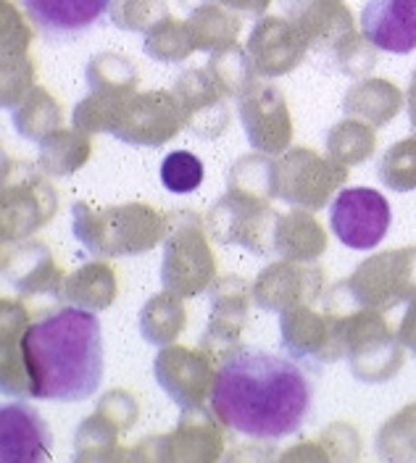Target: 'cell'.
<instances>
[{"label":"cell","instance_id":"1","mask_svg":"<svg viewBox=\"0 0 416 463\" xmlns=\"http://www.w3.org/2000/svg\"><path fill=\"white\" fill-rule=\"evenodd\" d=\"M208 405L232 432L251 439H282L300 432L314 411L311 372L290 355L242 347L219 364Z\"/></svg>","mask_w":416,"mask_h":463},{"label":"cell","instance_id":"2","mask_svg":"<svg viewBox=\"0 0 416 463\" xmlns=\"http://www.w3.org/2000/svg\"><path fill=\"white\" fill-rule=\"evenodd\" d=\"M24 361L34 401L82 403L103 379V335L95 311L66 306L30 321Z\"/></svg>","mask_w":416,"mask_h":463},{"label":"cell","instance_id":"3","mask_svg":"<svg viewBox=\"0 0 416 463\" xmlns=\"http://www.w3.org/2000/svg\"><path fill=\"white\" fill-rule=\"evenodd\" d=\"M166 232L169 216L148 203L92 205L77 201L71 205V234L92 256H143L166 240Z\"/></svg>","mask_w":416,"mask_h":463},{"label":"cell","instance_id":"4","mask_svg":"<svg viewBox=\"0 0 416 463\" xmlns=\"http://www.w3.org/2000/svg\"><path fill=\"white\" fill-rule=\"evenodd\" d=\"M169 232L164 240V259H161V285L182 298H195L208 292L216 279V259L208 245L206 219L193 208H172Z\"/></svg>","mask_w":416,"mask_h":463},{"label":"cell","instance_id":"5","mask_svg":"<svg viewBox=\"0 0 416 463\" xmlns=\"http://www.w3.org/2000/svg\"><path fill=\"white\" fill-rule=\"evenodd\" d=\"M51 174L30 161L3 158L0 172V237L3 242L27 240L59 213V190Z\"/></svg>","mask_w":416,"mask_h":463},{"label":"cell","instance_id":"6","mask_svg":"<svg viewBox=\"0 0 416 463\" xmlns=\"http://www.w3.org/2000/svg\"><path fill=\"white\" fill-rule=\"evenodd\" d=\"M343 343L351 374L364 384H383L403 369V343L385 311L351 308L343 314Z\"/></svg>","mask_w":416,"mask_h":463},{"label":"cell","instance_id":"7","mask_svg":"<svg viewBox=\"0 0 416 463\" xmlns=\"http://www.w3.org/2000/svg\"><path fill=\"white\" fill-rule=\"evenodd\" d=\"M351 166L337 164L329 156H319L314 147L298 145L274 156L271 184L279 201L296 208L322 211L337 190L348 182Z\"/></svg>","mask_w":416,"mask_h":463},{"label":"cell","instance_id":"8","mask_svg":"<svg viewBox=\"0 0 416 463\" xmlns=\"http://www.w3.org/2000/svg\"><path fill=\"white\" fill-rule=\"evenodd\" d=\"M279 345L311 374H319L325 366L345 358L343 343V314L325 303H303L288 308L279 317Z\"/></svg>","mask_w":416,"mask_h":463},{"label":"cell","instance_id":"9","mask_svg":"<svg viewBox=\"0 0 416 463\" xmlns=\"http://www.w3.org/2000/svg\"><path fill=\"white\" fill-rule=\"evenodd\" d=\"M279 213L271 208V198L227 190L208 208L206 227L213 242L240 245L251 256H277L274 253V230Z\"/></svg>","mask_w":416,"mask_h":463},{"label":"cell","instance_id":"10","mask_svg":"<svg viewBox=\"0 0 416 463\" xmlns=\"http://www.w3.org/2000/svg\"><path fill=\"white\" fill-rule=\"evenodd\" d=\"M343 282L356 308L390 314L416 298V245L369 256Z\"/></svg>","mask_w":416,"mask_h":463},{"label":"cell","instance_id":"11","mask_svg":"<svg viewBox=\"0 0 416 463\" xmlns=\"http://www.w3.org/2000/svg\"><path fill=\"white\" fill-rule=\"evenodd\" d=\"M211 317L198 345L219 364L242 350V332L248 324V308L253 303V288L235 274L219 277L208 288Z\"/></svg>","mask_w":416,"mask_h":463},{"label":"cell","instance_id":"12","mask_svg":"<svg viewBox=\"0 0 416 463\" xmlns=\"http://www.w3.org/2000/svg\"><path fill=\"white\" fill-rule=\"evenodd\" d=\"M390 222V203L372 187H345L329 203V227L351 250L377 248L385 240Z\"/></svg>","mask_w":416,"mask_h":463},{"label":"cell","instance_id":"13","mask_svg":"<svg viewBox=\"0 0 416 463\" xmlns=\"http://www.w3.org/2000/svg\"><path fill=\"white\" fill-rule=\"evenodd\" d=\"M327 292L325 269L317 260H274L253 282V303L267 314H285L303 303H319Z\"/></svg>","mask_w":416,"mask_h":463},{"label":"cell","instance_id":"14","mask_svg":"<svg viewBox=\"0 0 416 463\" xmlns=\"http://www.w3.org/2000/svg\"><path fill=\"white\" fill-rule=\"evenodd\" d=\"M216 361L203 347L164 345L153 361L156 384L179 405L201 408L206 405L216 379Z\"/></svg>","mask_w":416,"mask_h":463},{"label":"cell","instance_id":"15","mask_svg":"<svg viewBox=\"0 0 416 463\" xmlns=\"http://www.w3.org/2000/svg\"><path fill=\"white\" fill-rule=\"evenodd\" d=\"M182 127H184V116L179 111L175 92L148 90V92H135L129 98L111 135L119 143L137 145V147H161L169 140H175Z\"/></svg>","mask_w":416,"mask_h":463},{"label":"cell","instance_id":"16","mask_svg":"<svg viewBox=\"0 0 416 463\" xmlns=\"http://www.w3.org/2000/svg\"><path fill=\"white\" fill-rule=\"evenodd\" d=\"M238 114L253 150L279 156L293 143V116L277 87L256 80L238 98Z\"/></svg>","mask_w":416,"mask_h":463},{"label":"cell","instance_id":"17","mask_svg":"<svg viewBox=\"0 0 416 463\" xmlns=\"http://www.w3.org/2000/svg\"><path fill=\"white\" fill-rule=\"evenodd\" d=\"M179 103V111L184 116V127L201 137L216 140L230 127V106L227 92L213 80L208 69H184L172 87Z\"/></svg>","mask_w":416,"mask_h":463},{"label":"cell","instance_id":"18","mask_svg":"<svg viewBox=\"0 0 416 463\" xmlns=\"http://www.w3.org/2000/svg\"><path fill=\"white\" fill-rule=\"evenodd\" d=\"M3 279L22 298L48 295V298L61 300L63 285H66V274L53 256V250L43 240H32V237L11 242V248L5 242Z\"/></svg>","mask_w":416,"mask_h":463},{"label":"cell","instance_id":"19","mask_svg":"<svg viewBox=\"0 0 416 463\" xmlns=\"http://www.w3.org/2000/svg\"><path fill=\"white\" fill-rule=\"evenodd\" d=\"M361 34L392 56L416 51V0H366L361 8Z\"/></svg>","mask_w":416,"mask_h":463},{"label":"cell","instance_id":"20","mask_svg":"<svg viewBox=\"0 0 416 463\" xmlns=\"http://www.w3.org/2000/svg\"><path fill=\"white\" fill-rule=\"evenodd\" d=\"M224 424L211 405L182 408L177 430L166 434V458L179 463H211L224 453Z\"/></svg>","mask_w":416,"mask_h":463},{"label":"cell","instance_id":"21","mask_svg":"<svg viewBox=\"0 0 416 463\" xmlns=\"http://www.w3.org/2000/svg\"><path fill=\"white\" fill-rule=\"evenodd\" d=\"M34 27L51 43H71L100 24L114 0H22Z\"/></svg>","mask_w":416,"mask_h":463},{"label":"cell","instance_id":"22","mask_svg":"<svg viewBox=\"0 0 416 463\" xmlns=\"http://www.w3.org/2000/svg\"><path fill=\"white\" fill-rule=\"evenodd\" d=\"M30 326V314L22 300H0V390L5 398L30 401V372L24 361V332Z\"/></svg>","mask_w":416,"mask_h":463},{"label":"cell","instance_id":"23","mask_svg":"<svg viewBox=\"0 0 416 463\" xmlns=\"http://www.w3.org/2000/svg\"><path fill=\"white\" fill-rule=\"evenodd\" d=\"M51 430L30 403H8L0 411V458L3 463H37L51 456Z\"/></svg>","mask_w":416,"mask_h":463},{"label":"cell","instance_id":"24","mask_svg":"<svg viewBox=\"0 0 416 463\" xmlns=\"http://www.w3.org/2000/svg\"><path fill=\"white\" fill-rule=\"evenodd\" d=\"M306 37L282 19H264L253 29L248 43V56L261 77H282L290 74L306 56Z\"/></svg>","mask_w":416,"mask_h":463},{"label":"cell","instance_id":"25","mask_svg":"<svg viewBox=\"0 0 416 463\" xmlns=\"http://www.w3.org/2000/svg\"><path fill=\"white\" fill-rule=\"evenodd\" d=\"M274 253L290 260H319L327 253V230L308 208L279 213L274 230Z\"/></svg>","mask_w":416,"mask_h":463},{"label":"cell","instance_id":"26","mask_svg":"<svg viewBox=\"0 0 416 463\" xmlns=\"http://www.w3.org/2000/svg\"><path fill=\"white\" fill-rule=\"evenodd\" d=\"M343 114L369 121L372 127H385L403 109L401 90L385 80H361L343 98Z\"/></svg>","mask_w":416,"mask_h":463},{"label":"cell","instance_id":"27","mask_svg":"<svg viewBox=\"0 0 416 463\" xmlns=\"http://www.w3.org/2000/svg\"><path fill=\"white\" fill-rule=\"evenodd\" d=\"M117 292H119L117 271L106 260H90L66 277L63 300L88 311H106L117 300Z\"/></svg>","mask_w":416,"mask_h":463},{"label":"cell","instance_id":"28","mask_svg":"<svg viewBox=\"0 0 416 463\" xmlns=\"http://www.w3.org/2000/svg\"><path fill=\"white\" fill-rule=\"evenodd\" d=\"M121 430L117 421H111L98 408L77 427L74 432V461L100 463V461H127L129 450L121 448Z\"/></svg>","mask_w":416,"mask_h":463},{"label":"cell","instance_id":"29","mask_svg":"<svg viewBox=\"0 0 416 463\" xmlns=\"http://www.w3.org/2000/svg\"><path fill=\"white\" fill-rule=\"evenodd\" d=\"M137 329H140L143 340L150 343V345H172L179 335L187 329L184 298L177 295V292H169V289L153 295L148 303L140 308Z\"/></svg>","mask_w":416,"mask_h":463},{"label":"cell","instance_id":"30","mask_svg":"<svg viewBox=\"0 0 416 463\" xmlns=\"http://www.w3.org/2000/svg\"><path fill=\"white\" fill-rule=\"evenodd\" d=\"M90 153H92L90 132H82L77 127L74 129L61 127L40 143L37 166L51 176H69L88 164Z\"/></svg>","mask_w":416,"mask_h":463},{"label":"cell","instance_id":"31","mask_svg":"<svg viewBox=\"0 0 416 463\" xmlns=\"http://www.w3.org/2000/svg\"><path fill=\"white\" fill-rule=\"evenodd\" d=\"M11 118H14L16 132L24 140L43 143L48 135L61 129L63 111H61L59 100L45 87H32L30 92L22 98V103L11 109Z\"/></svg>","mask_w":416,"mask_h":463},{"label":"cell","instance_id":"32","mask_svg":"<svg viewBox=\"0 0 416 463\" xmlns=\"http://www.w3.org/2000/svg\"><path fill=\"white\" fill-rule=\"evenodd\" d=\"M377 127H372L369 121L361 118H343L335 127H329L325 145H327V156L335 158L343 166H358L364 161H369L374 156L377 147Z\"/></svg>","mask_w":416,"mask_h":463},{"label":"cell","instance_id":"33","mask_svg":"<svg viewBox=\"0 0 416 463\" xmlns=\"http://www.w3.org/2000/svg\"><path fill=\"white\" fill-rule=\"evenodd\" d=\"M377 456L392 463L416 461V403L401 408L383 424L377 432Z\"/></svg>","mask_w":416,"mask_h":463},{"label":"cell","instance_id":"34","mask_svg":"<svg viewBox=\"0 0 416 463\" xmlns=\"http://www.w3.org/2000/svg\"><path fill=\"white\" fill-rule=\"evenodd\" d=\"M132 95H119V92H100L92 90L88 98H82L74 106L71 114V127L82 129V132H111L114 124L119 121L124 106L129 103Z\"/></svg>","mask_w":416,"mask_h":463},{"label":"cell","instance_id":"35","mask_svg":"<svg viewBox=\"0 0 416 463\" xmlns=\"http://www.w3.org/2000/svg\"><path fill=\"white\" fill-rule=\"evenodd\" d=\"M208 71L213 74V80L222 85V90L235 100L256 82V74H259L251 56L242 53L238 45H227L219 53H213L208 61Z\"/></svg>","mask_w":416,"mask_h":463},{"label":"cell","instance_id":"36","mask_svg":"<svg viewBox=\"0 0 416 463\" xmlns=\"http://www.w3.org/2000/svg\"><path fill=\"white\" fill-rule=\"evenodd\" d=\"M137 69L117 53H100L88 63L90 90L100 92H119V95H135L137 92Z\"/></svg>","mask_w":416,"mask_h":463},{"label":"cell","instance_id":"37","mask_svg":"<svg viewBox=\"0 0 416 463\" xmlns=\"http://www.w3.org/2000/svg\"><path fill=\"white\" fill-rule=\"evenodd\" d=\"M377 174L387 190L395 193L416 190V135L387 147L385 156L380 158Z\"/></svg>","mask_w":416,"mask_h":463},{"label":"cell","instance_id":"38","mask_svg":"<svg viewBox=\"0 0 416 463\" xmlns=\"http://www.w3.org/2000/svg\"><path fill=\"white\" fill-rule=\"evenodd\" d=\"M271 164H274V156L259 153V150L251 156H242L227 174V190L253 193V195H264L274 201L277 195L271 184Z\"/></svg>","mask_w":416,"mask_h":463},{"label":"cell","instance_id":"39","mask_svg":"<svg viewBox=\"0 0 416 463\" xmlns=\"http://www.w3.org/2000/svg\"><path fill=\"white\" fill-rule=\"evenodd\" d=\"M190 37L195 43V48L201 51H213V48H227L232 45L235 34H238V22L232 16H227L219 8H201L193 14L190 19Z\"/></svg>","mask_w":416,"mask_h":463},{"label":"cell","instance_id":"40","mask_svg":"<svg viewBox=\"0 0 416 463\" xmlns=\"http://www.w3.org/2000/svg\"><path fill=\"white\" fill-rule=\"evenodd\" d=\"M206 176L203 161L190 150H175L161 164V184L175 195H190Z\"/></svg>","mask_w":416,"mask_h":463},{"label":"cell","instance_id":"41","mask_svg":"<svg viewBox=\"0 0 416 463\" xmlns=\"http://www.w3.org/2000/svg\"><path fill=\"white\" fill-rule=\"evenodd\" d=\"M195 51V43L190 37V29L182 27L177 22L166 19L161 27H153L146 40V53L161 63H177L184 61Z\"/></svg>","mask_w":416,"mask_h":463},{"label":"cell","instance_id":"42","mask_svg":"<svg viewBox=\"0 0 416 463\" xmlns=\"http://www.w3.org/2000/svg\"><path fill=\"white\" fill-rule=\"evenodd\" d=\"M166 8L161 0H114L111 19L121 29H148L156 27L158 16H164Z\"/></svg>","mask_w":416,"mask_h":463},{"label":"cell","instance_id":"43","mask_svg":"<svg viewBox=\"0 0 416 463\" xmlns=\"http://www.w3.org/2000/svg\"><path fill=\"white\" fill-rule=\"evenodd\" d=\"M95 408L100 413H106L111 421H117L124 430V434L129 432L137 424V419H140V405L135 401V395L127 392V390H109V392H103Z\"/></svg>","mask_w":416,"mask_h":463},{"label":"cell","instance_id":"44","mask_svg":"<svg viewBox=\"0 0 416 463\" xmlns=\"http://www.w3.org/2000/svg\"><path fill=\"white\" fill-rule=\"evenodd\" d=\"M319 442L327 448L332 461H356L358 450H361V445H358V432L351 424H345V421H337V424L327 427V430L322 432V439H319Z\"/></svg>","mask_w":416,"mask_h":463},{"label":"cell","instance_id":"45","mask_svg":"<svg viewBox=\"0 0 416 463\" xmlns=\"http://www.w3.org/2000/svg\"><path fill=\"white\" fill-rule=\"evenodd\" d=\"M132 461H169L166 458V434H150L146 439H140L132 450H129Z\"/></svg>","mask_w":416,"mask_h":463},{"label":"cell","instance_id":"46","mask_svg":"<svg viewBox=\"0 0 416 463\" xmlns=\"http://www.w3.org/2000/svg\"><path fill=\"white\" fill-rule=\"evenodd\" d=\"M293 458H306V461H332L327 448L317 439V442H300L293 450L282 453V461H293Z\"/></svg>","mask_w":416,"mask_h":463},{"label":"cell","instance_id":"47","mask_svg":"<svg viewBox=\"0 0 416 463\" xmlns=\"http://www.w3.org/2000/svg\"><path fill=\"white\" fill-rule=\"evenodd\" d=\"M398 337H401L403 345L414 353L416 358V298L414 300H409V306H406V314H403L401 326H398Z\"/></svg>","mask_w":416,"mask_h":463},{"label":"cell","instance_id":"48","mask_svg":"<svg viewBox=\"0 0 416 463\" xmlns=\"http://www.w3.org/2000/svg\"><path fill=\"white\" fill-rule=\"evenodd\" d=\"M224 3L232 5V8H238L242 14H248V16H259L269 5V0H224Z\"/></svg>","mask_w":416,"mask_h":463},{"label":"cell","instance_id":"49","mask_svg":"<svg viewBox=\"0 0 416 463\" xmlns=\"http://www.w3.org/2000/svg\"><path fill=\"white\" fill-rule=\"evenodd\" d=\"M409 121H411V127L416 129V71L414 77H411V87H409Z\"/></svg>","mask_w":416,"mask_h":463}]
</instances>
